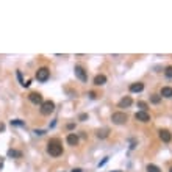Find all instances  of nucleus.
<instances>
[{"mask_svg": "<svg viewBox=\"0 0 172 172\" xmlns=\"http://www.w3.org/2000/svg\"><path fill=\"white\" fill-rule=\"evenodd\" d=\"M47 152L50 156H55V158L60 156L63 153V146H61L60 139H50L47 144Z\"/></svg>", "mask_w": 172, "mask_h": 172, "instance_id": "nucleus-1", "label": "nucleus"}, {"mask_svg": "<svg viewBox=\"0 0 172 172\" xmlns=\"http://www.w3.org/2000/svg\"><path fill=\"white\" fill-rule=\"evenodd\" d=\"M28 99L31 103H35V105H41L44 100H42V96H41L39 92H30L28 94Z\"/></svg>", "mask_w": 172, "mask_h": 172, "instance_id": "nucleus-6", "label": "nucleus"}, {"mask_svg": "<svg viewBox=\"0 0 172 172\" xmlns=\"http://www.w3.org/2000/svg\"><path fill=\"white\" fill-rule=\"evenodd\" d=\"M2 164H3V161H2V160H0V167H2Z\"/></svg>", "mask_w": 172, "mask_h": 172, "instance_id": "nucleus-28", "label": "nucleus"}, {"mask_svg": "<svg viewBox=\"0 0 172 172\" xmlns=\"http://www.w3.org/2000/svg\"><path fill=\"white\" fill-rule=\"evenodd\" d=\"M78 119H80V121H86V119H88V114H86V113H83V114L78 116Z\"/></svg>", "mask_w": 172, "mask_h": 172, "instance_id": "nucleus-23", "label": "nucleus"}, {"mask_svg": "<svg viewBox=\"0 0 172 172\" xmlns=\"http://www.w3.org/2000/svg\"><path fill=\"white\" fill-rule=\"evenodd\" d=\"M16 75H17V80H19V83H20L22 86H24L25 81H24V78H22V72H20V70H17V72H16Z\"/></svg>", "mask_w": 172, "mask_h": 172, "instance_id": "nucleus-20", "label": "nucleus"}, {"mask_svg": "<svg viewBox=\"0 0 172 172\" xmlns=\"http://www.w3.org/2000/svg\"><path fill=\"white\" fill-rule=\"evenodd\" d=\"M150 102L155 103V105H158V103L161 102V96H160V94H152V96H150Z\"/></svg>", "mask_w": 172, "mask_h": 172, "instance_id": "nucleus-15", "label": "nucleus"}, {"mask_svg": "<svg viewBox=\"0 0 172 172\" xmlns=\"http://www.w3.org/2000/svg\"><path fill=\"white\" fill-rule=\"evenodd\" d=\"M44 133H46L44 130H35V135H38V136H42Z\"/></svg>", "mask_w": 172, "mask_h": 172, "instance_id": "nucleus-24", "label": "nucleus"}, {"mask_svg": "<svg viewBox=\"0 0 172 172\" xmlns=\"http://www.w3.org/2000/svg\"><path fill=\"white\" fill-rule=\"evenodd\" d=\"M74 72H75V77H77L78 80L88 81V74H86V70H85L81 66H75V67H74Z\"/></svg>", "mask_w": 172, "mask_h": 172, "instance_id": "nucleus-5", "label": "nucleus"}, {"mask_svg": "<svg viewBox=\"0 0 172 172\" xmlns=\"http://www.w3.org/2000/svg\"><path fill=\"white\" fill-rule=\"evenodd\" d=\"M116 172H122V171H116Z\"/></svg>", "mask_w": 172, "mask_h": 172, "instance_id": "nucleus-30", "label": "nucleus"}, {"mask_svg": "<svg viewBox=\"0 0 172 172\" xmlns=\"http://www.w3.org/2000/svg\"><path fill=\"white\" fill-rule=\"evenodd\" d=\"M142 89H144V83H141V81L130 85V92H141Z\"/></svg>", "mask_w": 172, "mask_h": 172, "instance_id": "nucleus-11", "label": "nucleus"}, {"mask_svg": "<svg viewBox=\"0 0 172 172\" xmlns=\"http://www.w3.org/2000/svg\"><path fill=\"white\" fill-rule=\"evenodd\" d=\"M108 158H110V156H105V158H103V160H102L100 163H99V167H102V166H105V164H106V161H108Z\"/></svg>", "mask_w": 172, "mask_h": 172, "instance_id": "nucleus-22", "label": "nucleus"}, {"mask_svg": "<svg viewBox=\"0 0 172 172\" xmlns=\"http://www.w3.org/2000/svg\"><path fill=\"white\" fill-rule=\"evenodd\" d=\"M138 106L141 108V111H147V103L146 102H138Z\"/></svg>", "mask_w": 172, "mask_h": 172, "instance_id": "nucleus-21", "label": "nucleus"}, {"mask_svg": "<svg viewBox=\"0 0 172 172\" xmlns=\"http://www.w3.org/2000/svg\"><path fill=\"white\" fill-rule=\"evenodd\" d=\"M169 172H172V167H171V169H169Z\"/></svg>", "mask_w": 172, "mask_h": 172, "instance_id": "nucleus-29", "label": "nucleus"}, {"mask_svg": "<svg viewBox=\"0 0 172 172\" xmlns=\"http://www.w3.org/2000/svg\"><path fill=\"white\" fill-rule=\"evenodd\" d=\"M147 172H161V169L158 166H155V164H149L147 166Z\"/></svg>", "mask_w": 172, "mask_h": 172, "instance_id": "nucleus-18", "label": "nucleus"}, {"mask_svg": "<svg viewBox=\"0 0 172 172\" xmlns=\"http://www.w3.org/2000/svg\"><path fill=\"white\" fill-rule=\"evenodd\" d=\"M72 172H83V171H81L80 167H77V169H72Z\"/></svg>", "mask_w": 172, "mask_h": 172, "instance_id": "nucleus-27", "label": "nucleus"}, {"mask_svg": "<svg viewBox=\"0 0 172 172\" xmlns=\"http://www.w3.org/2000/svg\"><path fill=\"white\" fill-rule=\"evenodd\" d=\"M89 97L94 99V97H96V92H92V91H91V92H89Z\"/></svg>", "mask_w": 172, "mask_h": 172, "instance_id": "nucleus-26", "label": "nucleus"}, {"mask_svg": "<svg viewBox=\"0 0 172 172\" xmlns=\"http://www.w3.org/2000/svg\"><path fill=\"white\" fill-rule=\"evenodd\" d=\"M111 121H113V124H116V125H122V124H125V122H127V114H125V113H122V111L113 113V114H111Z\"/></svg>", "mask_w": 172, "mask_h": 172, "instance_id": "nucleus-4", "label": "nucleus"}, {"mask_svg": "<svg viewBox=\"0 0 172 172\" xmlns=\"http://www.w3.org/2000/svg\"><path fill=\"white\" fill-rule=\"evenodd\" d=\"M135 119L139 121V122H149L150 121V116H149L147 111H138L136 114H135Z\"/></svg>", "mask_w": 172, "mask_h": 172, "instance_id": "nucleus-7", "label": "nucleus"}, {"mask_svg": "<svg viewBox=\"0 0 172 172\" xmlns=\"http://www.w3.org/2000/svg\"><path fill=\"white\" fill-rule=\"evenodd\" d=\"M160 139L163 142H171L172 133L169 132V130H160Z\"/></svg>", "mask_w": 172, "mask_h": 172, "instance_id": "nucleus-8", "label": "nucleus"}, {"mask_svg": "<svg viewBox=\"0 0 172 172\" xmlns=\"http://www.w3.org/2000/svg\"><path fill=\"white\" fill-rule=\"evenodd\" d=\"M49 77H50V70H49V67H39L38 70H36V78H38V81H41V83H44V81L49 80Z\"/></svg>", "mask_w": 172, "mask_h": 172, "instance_id": "nucleus-2", "label": "nucleus"}, {"mask_svg": "<svg viewBox=\"0 0 172 172\" xmlns=\"http://www.w3.org/2000/svg\"><path fill=\"white\" fill-rule=\"evenodd\" d=\"M108 133H110V130H108V128H102V130H99V132H97V136L99 138H106Z\"/></svg>", "mask_w": 172, "mask_h": 172, "instance_id": "nucleus-16", "label": "nucleus"}, {"mask_svg": "<svg viewBox=\"0 0 172 172\" xmlns=\"http://www.w3.org/2000/svg\"><path fill=\"white\" fill-rule=\"evenodd\" d=\"M8 156H11V158H20L22 156V152L14 150V149H10V150H8Z\"/></svg>", "mask_w": 172, "mask_h": 172, "instance_id": "nucleus-14", "label": "nucleus"}, {"mask_svg": "<svg viewBox=\"0 0 172 172\" xmlns=\"http://www.w3.org/2000/svg\"><path fill=\"white\" fill-rule=\"evenodd\" d=\"M3 130H5V124H2V122H0V133H2Z\"/></svg>", "mask_w": 172, "mask_h": 172, "instance_id": "nucleus-25", "label": "nucleus"}, {"mask_svg": "<svg viewBox=\"0 0 172 172\" xmlns=\"http://www.w3.org/2000/svg\"><path fill=\"white\" fill-rule=\"evenodd\" d=\"M164 75L167 77V78H172V66H167L164 69Z\"/></svg>", "mask_w": 172, "mask_h": 172, "instance_id": "nucleus-19", "label": "nucleus"}, {"mask_svg": "<svg viewBox=\"0 0 172 172\" xmlns=\"http://www.w3.org/2000/svg\"><path fill=\"white\" fill-rule=\"evenodd\" d=\"M106 83V77L105 75H102V74H99L94 77V85L96 86H102V85H105Z\"/></svg>", "mask_w": 172, "mask_h": 172, "instance_id": "nucleus-12", "label": "nucleus"}, {"mask_svg": "<svg viewBox=\"0 0 172 172\" xmlns=\"http://www.w3.org/2000/svg\"><path fill=\"white\" fill-rule=\"evenodd\" d=\"M160 96L161 97H166V99H171L172 97V88H171V86H164V88H161Z\"/></svg>", "mask_w": 172, "mask_h": 172, "instance_id": "nucleus-13", "label": "nucleus"}, {"mask_svg": "<svg viewBox=\"0 0 172 172\" xmlns=\"http://www.w3.org/2000/svg\"><path fill=\"white\" fill-rule=\"evenodd\" d=\"M53 110H55V103L52 100H46V102L41 103V114L49 116L50 113H53Z\"/></svg>", "mask_w": 172, "mask_h": 172, "instance_id": "nucleus-3", "label": "nucleus"}, {"mask_svg": "<svg viewBox=\"0 0 172 172\" xmlns=\"http://www.w3.org/2000/svg\"><path fill=\"white\" fill-rule=\"evenodd\" d=\"M11 125L13 127H25V122L20 119H14V121H11Z\"/></svg>", "mask_w": 172, "mask_h": 172, "instance_id": "nucleus-17", "label": "nucleus"}, {"mask_svg": "<svg viewBox=\"0 0 172 172\" xmlns=\"http://www.w3.org/2000/svg\"><path fill=\"white\" fill-rule=\"evenodd\" d=\"M132 103H133L132 97H130V96H127V97H124V99H121L119 103H117V106H119V108H128L130 105H132Z\"/></svg>", "mask_w": 172, "mask_h": 172, "instance_id": "nucleus-9", "label": "nucleus"}, {"mask_svg": "<svg viewBox=\"0 0 172 172\" xmlns=\"http://www.w3.org/2000/svg\"><path fill=\"white\" fill-rule=\"evenodd\" d=\"M66 141H67L69 146H77V144H78V136H77L75 133H69L67 138H66Z\"/></svg>", "mask_w": 172, "mask_h": 172, "instance_id": "nucleus-10", "label": "nucleus"}]
</instances>
